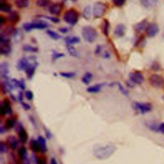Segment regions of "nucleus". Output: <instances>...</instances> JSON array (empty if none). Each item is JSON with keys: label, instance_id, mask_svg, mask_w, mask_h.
Here are the masks:
<instances>
[{"label": "nucleus", "instance_id": "obj_1", "mask_svg": "<svg viewBox=\"0 0 164 164\" xmlns=\"http://www.w3.org/2000/svg\"><path fill=\"white\" fill-rule=\"evenodd\" d=\"M116 149V147L112 144L97 146L94 148L93 154L97 159L106 160L114 154Z\"/></svg>", "mask_w": 164, "mask_h": 164}, {"label": "nucleus", "instance_id": "obj_2", "mask_svg": "<svg viewBox=\"0 0 164 164\" xmlns=\"http://www.w3.org/2000/svg\"><path fill=\"white\" fill-rule=\"evenodd\" d=\"M81 34L84 39L89 43L95 42L97 37V33L96 29L90 26H86L82 28Z\"/></svg>", "mask_w": 164, "mask_h": 164}, {"label": "nucleus", "instance_id": "obj_3", "mask_svg": "<svg viewBox=\"0 0 164 164\" xmlns=\"http://www.w3.org/2000/svg\"><path fill=\"white\" fill-rule=\"evenodd\" d=\"M132 107L142 114L149 112L152 110V105L148 102H135L132 104Z\"/></svg>", "mask_w": 164, "mask_h": 164}, {"label": "nucleus", "instance_id": "obj_4", "mask_svg": "<svg viewBox=\"0 0 164 164\" xmlns=\"http://www.w3.org/2000/svg\"><path fill=\"white\" fill-rule=\"evenodd\" d=\"M63 20L65 23H67L69 24L74 25L78 20V13L74 9L69 10L65 12L63 15Z\"/></svg>", "mask_w": 164, "mask_h": 164}, {"label": "nucleus", "instance_id": "obj_5", "mask_svg": "<svg viewBox=\"0 0 164 164\" xmlns=\"http://www.w3.org/2000/svg\"><path fill=\"white\" fill-rule=\"evenodd\" d=\"M107 10V5L102 2H97L94 4L92 9L93 15L95 18H100L105 14Z\"/></svg>", "mask_w": 164, "mask_h": 164}, {"label": "nucleus", "instance_id": "obj_6", "mask_svg": "<svg viewBox=\"0 0 164 164\" xmlns=\"http://www.w3.org/2000/svg\"><path fill=\"white\" fill-rule=\"evenodd\" d=\"M48 24L41 21H35L31 23H26L23 25V28L26 31H30L34 29H43L47 28Z\"/></svg>", "mask_w": 164, "mask_h": 164}, {"label": "nucleus", "instance_id": "obj_7", "mask_svg": "<svg viewBox=\"0 0 164 164\" xmlns=\"http://www.w3.org/2000/svg\"><path fill=\"white\" fill-rule=\"evenodd\" d=\"M150 85L156 88H161L164 86V79L161 75L153 74L149 79Z\"/></svg>", "mask_w": 164, "mask_h": 164}, {"label": "nucleus", "instance_id": "obj_8", "mask_svg": "<svg viewBox=\"0 0 164 164\" xmlns=\"http://www.w3.org/2000/svg\"><path fill=\"white\" fill-rule=\"evenodd\" d=\"M130 81H132L134 84L141 85L144 80L142 74L140 72L135 71L131 72L129 75Z\"/></svg>", "mask_w": 164, "mask_h": 164}, {"label": "nucleus", "instance_id": "obj_9", "mask_svg": "<svg viewBox=\"0 0 164 164\" xmlns=\"http://www.w3.org/2000/svg\"><path fill=\"white\" fill-rule=\"evenodd\" d=\"M10 40H0V53L2 55H8L11 52Z\"/></svg>", "mask_w": 164, "mask_h": 164}, {"label": "nucleus", "instance_id": "obj_10", "mask_svg": "<svg viewBox=\"0 0 164 164\" xmlns=\"http://www.w3.org/2000/svg\"><path fill=\"white\" fill-rule=\"evenodd\" d=\"M159 31L158 26L155 23L148 24L145 28L146 35L149 37H153L156 36Z\"/></svg>", "mask_w": 164, "mask_h": 164}, {"label": "nucleus", "instance_id": "obj_11", "mask_svg": "<svg viewBox=\"0 0 164 164\" xmlns=\"http://www.w3.org/2000/svg\"><path fill=\"white\" fill-rule=\"evenodd\" d=\"M30 64V63L29 61V59H28L26 58H23L20 59L17 63V69L19 71L21 70H26L27 68L29 67V65Z\"/></svg>", "mask_w": 164, "mask_h": 164}, {"label": "nucleus", "instance_id": "obj_12", "mask_svg": "<svg viewBox=\"0 0 164 164\" xmlns=\"http://www.w3.org/2000/svg\"><path fill=\"white\" fill-rule=\"evenodd\" d=\"M7 144L12 150H15L19 146V141L15 136H10L7 138Z\"/></svg>", "mask_w": 164, "mask_h": 164}, {"label": "nucleus", "instance_id": "obj_13", "mask_svg": "<svg viewBox=\"0 0 164 164\" xmlns=\"http://www.w3.org/2000/svg\"><path fill=\"white\" fill-rule=\"evenodd\" d=\"M37 66V63L36 61H34L32 63H30L29 67L27 68V69L25 70V72L26 74L27 77L29 79H31L33 76H34L36 68Z\"/></svg>", "mask_w": 164, "mask_h": 164}, {"label": "nucleus", "instance_id": "obj_14", "mask_svg": "<svg viewBox=\"0 0 164 164\" xmlns=\"http://www.w3.org/2000/svg\"><path fill=\"white\" fill-rule=\"evenodd\" d=\"M9 73L8 64L6 62H3L0 64V75L4 79H8V75Z\"/></svg>", "mask_w": 164, "mask_h": 164}, {"label": "nucleus", "instance_id": "obj_15", "mask_svg": "<svg viewBox=\"0 0 164 164\" xmlns=\"http://www.w3.org/2000/svg\"><path fill=\"white\" fill-rule=\"evenodd\" d=\"M126 32V27L123 24L117 25L114 30V35L116 37H122L124 35Z\"/></svg>", "mask_w": 164, "mask_h": 164}, {"label": "nucleus", "instance_id": "obj_16", "mask_svg": "<svg viewBox=\"0 0 164 164\" xmlns=\"http://www.w3.org/2000/svg\"><path fill=\"white\" fill-rule=\"evenodd\" d=\"M62 10V5L60 3H54L49 8V12L52 15H58Z\"/></svg>", "mask_w": 164, "mask_h": 164}, {"label": "nucleus", "instance_id": "obj_17", "mask_svg": "<svg viewBox=\"0 0 164 164\" xmlns=\"http://www.w3.org/2000/svg\"><path fill=\"white\" fill-rule=\"evenodd\" d=\"M145 125L151 131H153V132H159V125L156 122L153 121H147L145 123Z\"/></svg>", "mask_w": 164, "mask_h": 164}, {"label": "nucleus", "instance_id": "obj_18", "mask_svg": "<svg viewBox=\"0 0 164 164\" xmlns=\"http://www.w3.org/2000/svg\"><path fill=\"white\" fill-rule=\"evenodd\" d=\"M19 136V140L22 144H26L28 140V135L26 130L23 128L18 133Z\"/></svg>", "mask_w": 164, "mask_h": 164}, {"label": "nucleus", "instance_id": "obj_19", "mask_svg": "<svg viewBox=\"0 0 164 164\" xmlns=\"http://www.w3.org/2000/svg\"><path fill=\"white\" fill-rule=\"evenodd\" d=\"M30 147L31 151L35 153H38L41 151V147L38 140L31 139L30 142Z\"/></svg>", "mask_w": 164, "mask_h": 164}, {"label": "nucleus", "instance_id": "obj_20", "mask_svg": "<svg viewBox=\"0 0 164 164\" xmlns=\"http://www.w3.org/2000/svg\"><path fill=\"white\" fill-rule=\"evenodd\" d=\"M140 1L142 6L145 8H150L155 7L158 0H140Z\"/></svg>", "mask_w": 164, "mask_h": 164}, {"label": "nucleus", "instance_id": "obj_21", "mask_svg": "<svg viewBox=\"0 0 164 164\" xmlns=\"http://www.w3.org/2000/svg\"><path fill=\"white\" fill-rule=\"evenodd\" d=\"M103 50V47L101 45H98L96 47V49L95 50V54L96 55H102V57L105 58H108L110 57V54L107 51H104Z\"/></svg>", "mask_w": 164, "mask_h": 164}, {"label": "nucleus", "instance_id": "obj_22", "mask_svg": "<svg viewBox=\"0 0 164 164\" xmlns=\"http://www.w3.org/2000/svg\"><path fill=\"white\" fill-rule=\"evenodd\" d=\"M8 19L12 23H17L20 19V16L17 12H11L8 15Z\"/></svg>", "mask_w": 164, "mask_h": 164}, {"label": "nucleus", "instance_id": "obj_23", "mask_svg": "<svg viewBox=\"0 0 164 164\" xmlns=\"http://www.w3.org/2000/svg\"><path fill=\"white\" fill-rule=\"evenodd\" d=\"M147 26V21L146 20H144L139 23H137V24H135L134 26V29L136 32L137 33H140L141 31H142L144 29L146 28Z\"/></svg>", "mask_w": 164, "mask_h": 164}, {"label": "nucleus", "instance_id": "obj_24", "mask_svg": "<svg viewBox=\"0 0 164 164\" xmlns=\"http://www.w3.org/2000/svg\"><path fill=\"white\" fill-rule=\"evenodd\" d=\"M17 120H16L15 118L14 117H11L8 118L6 121H5V126L8 128V130L11 129L14 127L15 126V125H17Z\"/></svg>", "mask_w": 164, "mask_h": 164}, {"label": "nucleus", "instance_id": "obj_25", "mask_svg": "<svg viewBox=\"0 0 164 164\" xmlns=\"http://www.w3.org/2000/svg\"><path fill=\"white\" fill-rule=\"evenodd\" d=\"M38 142L40 145L41 147V151L42 153L46 152L47 151V147L46 145V141L42 136H39L38 137Z\"/></svg>", "mask_w": 164, "mask_h": 164}, {"label": "nucleus", "instance_id": "obj_26", "mask_svg": "<svg viewBox=\"0 0 164 164\" xmlns=\"http://www.w3.org/2000/svg\"><path fill=\"white\" fill-rule=\"evenodd\" d=\"M103 86V84L96 85L89 87L87 89V92H89L90 93H96L100 92L101 90V88H102Z\"/></svg>", "mask_w": 164, "mask_h": 164}, {"label": "nucleus", "instance_id": "obj_27", "mask_svg": "<svg viewBox=\"0 0 164 164\" xmlns=\"http://www.w3.org/2000/svg\"><path fill=\"white\" fill-rule=\"evenodd\" d=\"M15 31H16V29L14 28H13L12 26H8L4 29V31L2 33L1 35L4 36V37L9 38V37L10 35L14 34V33L15 32Z\"/></svg>", "mask_w": 164, "mask_h": 164}, {"label": "nucleus", "instance_id": "obj_28", "mask_svg": "<svg viewBox=\"0 0 164 164\" xmlns=\"http://www.w3.org/2000/svg\"><path fill=\"white\" fill-rule=\"evenodd\" d=\"M80 41V39L79 37L76 36H69L65 38V42L66 44L69 45H73L74 44L79 43Z\"/></svg>", "mask_w": 164, "mask_h": 164}, {"label": "nucleus", "instance_id": "obj_29", "mask_svg": "<svg viewBox=\"0 0 164 164\" xmlns=\"http://www.w3.org/2000/svg\"><path fill=\"white\" fill-rule=\"evenodd\" d=\"M11 8L12 7L8 3L0 0V10L3 12H11Z\"/></svg>", "mask_w": 164, "mask_h": 164}, {"label": "nucleus", "instance_id": "obj_30", "mask_svg": "<svg viewBox=\"0 0 164 164\" xmlns=\"http://www.w3.org/2000/svg\"><path fill=\"white\" fill-rule=\"evenodd\" d=\"M18 155H19L20 160H21V161H23L25 159H26V158H28L27 150L25 146H22V147H19V149L18 150Z\"/></svg>", "mask_w": 164, "mask_h": 164}, {"label": "nucleus", "instance_id": "obj_31", "mask_svg": "<svg viewBox=\"0 0 164 164\" xmlns=\"http://www.w3.org/2000/svg\"><path fill=\"white\" fill-rule=\"evenodd\" d=\"M15 4L19 8H25L28 6L29 0H15Z\"/></svg>", "mask_w": 164, "mask_h": 164}, {"label": "nucleus", "instance_id": "obj_32", "mask_svg": "<svg viewBox=\"0 0 164 164\" xmlns=\"http://www.w3.org/2000/svg\"><path fill=\"white\" fill-rule=\"evenodd\" d=\"M91 12H92V8L90 5H88L85 7L83 13H82V15L86 20H89L91 18Z\"/></svg>", "mask_w": 164, "mask_h": 164}, {"label": "nucleus", "instance_id": "obj_33", "mask_svg": "<svg viewBox=\"0 0 164 164\" xmlns=\"http://www.w3.org/2000/svg\"><path fill=\"white\" fill-rule=\"evenodd\" d=\"M92 77L93 75L90 72H87L82 77L81 80L85 85H89L91 82Z\"/></svg>", "mask_w": 164, "mask_h": 164}, {"label": "nucleus", "instance_id": "obj_34", "mask_svg": "<svg viewBox=\"0 0 164 164\" xmlns=\"http://www.w3.org/2000/svg\"><path fill=\"white\" fill-rule=\"evenodd\" d=\"M101 30L105 36L108 35V30H109V22L107 19H104L102 25H101Z\"/></svg>", "mask_w": 164, "mask_h": 164}, {"label": "nucleus", "instance_id": "obj_35", "mask_svg": "<svg viewBox=\"0 0 164 164\" xmlns=\"http://www.w3.org/2000/svg\"><path fill=\"white\" fill-rule=\"evenodd\" d=\"M23 49L24 51L28 53H37L38 51V49L37 47L31 46L28 44L24 45V46L23 47Z\"/></svg>", "mask_w": 164, "mask_h": 164}, {"label": "nucleus", "instance_id": "obj_36", "mask_svg": "<svg viewBox=\"0 0 164 164\" xmlns=\"http://www.w3.org/2000/svg\"><path fill=\"white\" fill-rule=\"evenodd\" d=\"M66 47L68 49V51L69 53L71 54V56H78V53L76 51V49L74 48V47L73 45H69V44H66Z\"/></svg>", "mask_w": 164, "mask_h": 164}, {"label": "nucleus", "instance_id": "obj_37", "mask_svg": "<svg viewBox=\"0 0 164 164\" xmlns=\"http://www.w3.org/2000/svg\"><path fill=\"white\" fill-rule=\"evenodd\" d=\"M46 33H47V34L49 36H50L52 38L54 39L55 40H58V39H60V38H61V37H60V35H58V33H57L56 32H55V31H53L47 30V31H46Z\"/></svg>", "mask_w": 164, "mask_h": 164}, {"label": "nucleus", "instance_id": "obj_38", "mask_svg": "<svg viewBox=\"0 0 164 164\" xmlns=\"http://www.w3.org/2000/svg\"><path fill=\"white\" fill-rule=\"evenodd\" d=\"M2 103L7 108V109L8 110V114H12V107L10 105V101L7 99V98H6V99H5L2 102Z\"/></svg>", "mask_w": 164, "mask_h": 164}, {"label": "nucleus", "instance_id": "obj_39", "mask_svg": "<svg viewBox=\"0 0 164 164\" xmlns=\"http://www.w3.org/2000/svg\"><path fill=\"white\" fill-rule=\"evenodd\" d=\"M8 146L3 141H0V153L2 154L8 152Z\"/></svg>", "mask_w": 164, "mask_h": 164}, {"label": "nucleus", "instance_id": "obj_40", "mask_svg": "<svg viewBox=\"0 0 164 164\" xmlns=\"http://www.w3.org/2000/svg\"><path fill=\"white\" fill-rule=\"evenodd\" d=\"M50 3V0H38L37 2V5L39 7H46Z\"/></svg>", "mask_w": 164, "mask_h": 164}, {"label": "nucleus", "instance_id": "obj_41", "mask_svg": "<svg viewBox=\"0 0 164 164\" xmlns=\"http://www.w3.org/2000/svg\"><path fill=\"white\" fill-rule=\"evenodd\" d=\"M14 37V39H15V41H21L22 40V38H23V34L22 33L19 31V30H17L16 29L15 32L14 33V34L13 35Z\"/></svg>", "mask_w": 164, "mask_h": 164}, {"label": "nucleus", "instance_id": "obj_42", "mask_svg": "<svg viewBox=\"0 0 164 164\" xmlns=\"http://www.w3.org/2000/svg\"><path fill=\"white\" fill-rule=\"evenodd\" d=\"M60 75L65 78L72 79L76 76V74L74 72H60Z\"/></svg>", "mask_w": 164, "mask_h": 164}, {"label": "nucleus", "instance_id": "obj_43", "mask_svg": "<svg viewBox=\"0 0 164 164\" xmlns=\"http://www.w3.org/2000/svg\"><path fill=\"white\" fill-rule=\"evenodd\" d=\"M7 114H8V110L7 108L1 102V104H0V116H5Z\"/></svg>", "mask_w": 164, "mask_h": 164}, {"label": "nucleus", "instance_id": "obj_44", "mask_svg": "<svg viewBox=\"0 0 164 164\" xmlns=\"http://www.w3.org/2000/svg\"><path fill=\"white\" fill-rule=\"evenodd\" d=\"M63 56H64V54L63 53H58V52H56L55 51H53V54H52V59H53V61H55V60L58 59V58H62Z\"/></svg>", "mask_w": 164, "mask_h": 164}, {"label": "nucleus", "instance_id": "obj_45", "mask_svg": "<svg viewBox=\"0 0 164 164\" xmlns=\"http://www.w3.org/2000/svg\"><path fill=\"white\" fill-rule=\"evenodd\" d=\"M112 2L115 6H116L118 7H120L124 5L126 2V0H112Z\"/></svg>", "mask_w": 164, "mask_h": 164}, {"label": "nucleus", "instance_id": "obj_46", "mask_svg": "<svg viewBox=\"0 0 164 164\" xmlns=\"http://www.w3.org/2000/svg\"><path fill=\"white\" fill-rule=\"evenodd\" d=\"M25 96L26 98V99L29 101H31L32 100L33 98H34V94H33V92L30 91V90H28V91H26L25 92Z\"/></svg>", "mask_w": 164, "mask_h": 164}, {"label": "nucleus", "instance_id": "obj_47", "mask_svg": "<svg viewBox=\"0 0 164 164\" xmlns=\"http://www.w3.org/2000/svg\"><path fill=\"white\" fill-rule=\"evenodd\" d=\"M117 85H118V87H119V89L120 91H121L123 95H126V96H128L129 93H128V91L123 87V86H122L120 83H117Z\"/></svg>", "mask_w": 164, "mask_h": 164}, {"label": "nucleus", "instance_id": "obj_48", "mask_svg": "<svg viewBox=\"0 0 164 164\" xmlns=\"http://www.w3.org/2000/svg\"><path fill=\"white\" fill-rule=\"evenodd\" d=\"M44 132H45V134L46 136V138L48 139H50L52 137V134L51 133V132L49 130H47V128H44Z\"/></svg>", "mask_w": 164, "mask_h": 164}, {"label": "nucleus", "instance_id": "obj_49", "mask_svg": "<svg viewBox=\"0 0 164 164\" xmlns=\"http://www.w3.org/2000/svg\"><path fill=\"white\" fill-rule=\"evenodd\" d=\"M7 131H8V128L5 126H3V125L0 126V134H3L6 133Z\"/></svg>", "mask_w": 164, "mask_h": 164}, {"label": "nucleus", "instance_id": "obj_50", "mask_svg": "<svg viewBox=\"0 0 164 164\" xmlns=\"http://www.w3.org/2000/svg\"><path fill=\"white\" fill-rule=\"evenodd\" d=\"M21 105H22V107H23V108L25 109V110H29L30 109H31V107H30V105H29V104H26V103H25V102H21Z\"/></svg>", "mask_w": 164, "mask_h": 164}, {"label": "nucleus", "instance_id": "obj_51", "mask_svg": "<svg viewBox=\"0 0 164 164\" xmlns=\"http://www.w3.org/2000/svg\"><path fill=\"white\" fill-rule=\"evenodd\" d=\"M44 18H46V19H48L49 20H50V21H52V22H53V23H58V22H59V20H58V19L55 18L48 17V16H44Z\"/></svg>", "mask_w": 164, "mask_h": 164}, {"label": "nucleus", "instance_id": "obj_52", "mask_svg": "<svg viewBox=\"0 0 164 164\" xmlns=\"http://www.w3.org/2000/svg\"><path fill=\"white\" fill-rule=\"evenodd\" d=\"M19 88H21V90L25 89V83L23 79H21L19 80Z\"/></svg>", "mask_w": 164, "mask_h": 164}, {"label": "nucleus", "instance_id": "obj_53", "mask_svg": "<svg viewBox=\"0 0 164 164\" xmlns=\"http://www.w3.org/2000/svg\"><path fill=\"white\" fill-rule=\"evenodd\" d=\"M159 132L164 134V123H161L159 125Z\"/></svg>", "mask_w": 164, "mask_h": 164}, {"label": "nucleus", "instance_id": "obj_54", "mask_svg": "<svg viewBox=\"0 0 164 164\" xmlns=\"http://www.w3.org/2000/svg\"><path fill=\"white\" fill-rule=\"evenodd\" d=\"M18 100H19L21 102H23V93L22 91L19 92V94H18Z\"/></svg>", "mask_w": 164, "mask_h": 164}, {"label": "nucleus", "instance_id": "obj_55", "mask_svg": "<svg viewBox=\"0 0 164 164\" xmlns=\"http://www.w3.org/2000/svg\"><path fill=\"white\" fill-rule=\"evenodd\" d=\"M6 22V19L5 18L3 17V16H1L0 17V24H1V26L3 25V24Z\"/></svg>", "mask_w": 164, "mask_h": 164}, {"label": "nucleus", "instance_id": "obj_56", "mask_svg": "<svg viewBox=\"0 0 164 164\" xmlns=\"http://www.w3.org/2000/svg\"><path fill=\"white\" fill-rule=\"evenodd\" d=\"M37 164H46V163L44 161V160L42 159V158H38Z\"/></svg>", "mask_w": 164, "mask_h": 164}, {"label": "nucleus", "instance_id": "obj_57", "mask_svg": "<svg viewBox=\"0 0 164 164\" xmlns=\"http://www.w3.org/2000/svg\"><path fill=\"white\" fill-rule=\"evenodd\" d=\"M59 31H60L61 33H65L68 32L69 29H68V28H60Z\"/></svg>", "mask_w": 164, "mask_h": 164}, {"label": "nucleus", "instance_id": "obj_58", "mask_svg": "<svg viewBox=\"0 0 164 164\" xmlns=\"http://www.w3.org/2000/svg\"><path fill=\"white\" fill-rule=\"evenodd\" d=\"M29 118H30V121L32 123V124L34 125V126H36V120H35L34 118L33 117V116H30Z\"/></svg>", "mask_w": 164, "mask_h": 164}, {"label": "nucleus", "instance_id": "obj_59", "mask_svg": "<svg viewBox=\"0 0 164 164\" xmlns=\"http://www.w3.org/2000/svg\"><path fill=\"white\" fill-rule=\"evenodd\" d=\"M50 164H58L57 160L55 158H53L51 159V161H50Z\"/></svg>", "mask_w": 164, "mask_h": 164}, {"label": "nucleus", "instance_id": "obj_60", "mask_svg": "<svg viewBox=\"0 0 164 164\" xmlns=\"http://www.w3.org/2000/svg\"><path fill=\"white\" fill-rule=\"evenodd\" d=\"M68 1H72V2H76L77 1V0H63V2H68Z\"/></svg>", "mask_w": 164, "mask_h": 164}, {"label": "nucleus", "instance_id": "obj_61", "mask_svg": "<svg viewBox=\"0 0 164 164\" xmlns=\"http://www.w3.org/2000/svg\"><path fill=\"white\" fill-rule=\"evenodd\" d=\"M163 98H164V97H163Z\"/></svg>", "mask_w": 164, "mask_h": 164}]
</instances>
